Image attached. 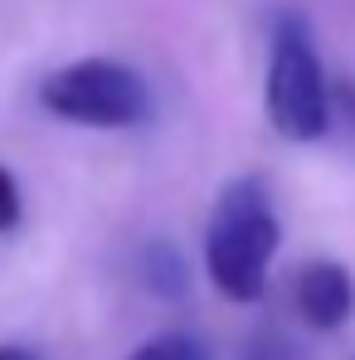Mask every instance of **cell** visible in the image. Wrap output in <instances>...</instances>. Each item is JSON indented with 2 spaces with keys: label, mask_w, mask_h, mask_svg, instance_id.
I'll return each instance as SVG.
<instances>
[{
  "label": "cell",
  "mask_w": 355,
  "mask_h": 360,
  "mask_svg": "<svg viewBox=\"0 0 355 360\" xmlns=\"http://www.w3.org/2000/svg\"><path fill=\"white\" fill-rule=\"evenodd\" d=\"M278 214L263 180H234L209 214L205 229V268L209 283L229 302H258L268 288V268L278 258Z\"/></svg>",
  "instance_id": "6da1fadb"
},
{
  "label": "cell",
  "mask_w": 355,
  "mask_h": 360,
  "mask_svg": "<svg viewBox=\"0 0 355 360\" xmlns=\"http://www.w3.org/2000/svg\"><path fill=\"white\" fill-rule=\"evenodd\" d=\"M263 108L273 131H283L288 141H316L331 127V83L302 15H283L273 30Z\"/></svg>",
  "instance_id": "7a4b0ae2"
},
{
  "label": "cell",
  "mask_w": 355,
  "mask_h": 360,
  "mask_svg": "<svg viewBox=\"0 0 355 360\" xmlns=\"http://www.w3.org/2000/svg\"><path fill=\"white\" fill-rule=\"evenodd\" d=\"M39 103L63 122L78 127H136L151 112V93L146 78L136 68H127L117 59H78L54 68L39 83Z\"/></svg>",
  "instance_id": "3957f363"
},
{
  "label": "cell",
  "mask_w": 355,
  "mask_h": 360,
  "mask_svg": "<svg viewBox=\"0 0 355 360\" xmlns=\"http://www.w3.org/2000/svg\"><path fill=\"white\" fill-rule=\"evenodd\" d=\"M297 311H302V321L311 326V331H336V326H346L355 311V283L351 273L341 268V263H331V258H316V263H306L302 273H297Z\"/></svg>",
  "instance_id": "277c9868"
},
{
  "label": "cell",
  "mask_w": 355,
  "mask_h": 360,
  "mask_svg": "<svg viewBox=\"0 0 355 360\" xmlns=\"http://www.w3.org/2000/svg\"><path fill=\"white\" fill-rule=\"evenodd\" d=\"M127 360H209V346L190 331H161V336L141 341Z\"/></svg>",
  "instance_id": "5b68a950"
},
{
  "label": "cell",
  "mask_w": 355,
  "mask_h": 360,
  "mask_svg": "<svg viewBox=\"0 0 355 360\" xmlns=\"http://www.w3.org/2000/svg\"><path fill=\"white\" fill-rule=\"evenodd\" d=\"M238 360H311V351H306L302 341H292V336H283V331L263 326V331H253V336L243 341Z\"/></svg>",
  "instance_id": "8992f818"
},
{
  "label": "cell",
  "mask_w": 355,
  "mask_h": 360,
  "mask_svg": "<svg viewBox=\"0 0 355 360\" xmlns=\"http://www.w3.org/2000/svg\"><path fill=\"white\" fill-rule=\"evenodd\" d=\"M151 288L166 292V297H180L185 292V268H180V258L171 248H156L151 253Z\"/></svg>",
  "instance_id": "52a82bcc"
},
{
  "label": "cell",
  "mask_w": 355,
  "mask_h": 360,
  "mask_svg": "<svg viewBox=\"0 0 355 360\" xmlns=\"http://www.w3.org/2000/svg\"><path fill=\"white\" fill-rule=\"evenodd\" d=\"M20 185H15V176L0 166V234H10L15 224H20Z\"/></svg>",
  "instance_id": "ba28073f"
},
{
  "label": "cell",
  "mask_w": 355,
  "mask_h": 360,
  "mask_svg": "<svg viewBox=\"0 0 355 360\" xmlns=\"http://www.w3.org/2000/svg\"><path fill=\"white\" fill-rule=\"evenodd\" d=\"M0 360H39L30 346H0Z\"/></svg>",
  "instance_id": "9c48e42d"
}]
</instances>
